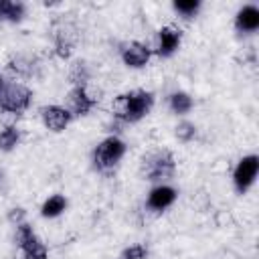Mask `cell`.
<instances>
[{
	"label": "cell",
	"mask_w": 259,
	"mask_h": 259,
	"mask_svg": "<svg viewBox=\"0 0 259 259\" xmlns=\"http://www.w3.org/2000/svg\"><path fill=\"white\" fill-rule=\"evenodd\" d=\"M156 103V95L148 89H130L113 97L111 113L119 123H138L144 119Z\"/></svg>",
	"instance_id": "obj_1"
},
{
	"label": "cell",
	"mask_w": 259,
	"mask_h": 259,
	"mask_svg": "<svg viewBox=\"0 0 259 259\" xmlns=\"http://www.w3.org/2000/svg\"><path fill=\"white\" fill-rule=\"evenodd\" d=\"M176 174V158L172 150H152L140 162V176L148 182H164L174 178Z\"/></svg>",
	"instance_id": "obj_2"
},
{
	"label": "cell",
	"mask_w": 259,
	"mask_h": 259,
	"mask_svg": "<svg viewBox=\"0 0 259 259\" xmlns=\"http://www.w3.org/2000/svg\"><path fill=\"white\" fill-rule=\"evenodd\" d=\"M125 152H127V146H125V142L119 136H107V138H103L95 146V150L91 154L93 168L99 174H105L107 176V174H111V172L117 170V166L121 164Z\"/></svg>",
	"instance_id": "obj_3"
},
{
	"label": "cell",
	"mask_w": 259,
	"mask_h": 259,
	"mask_svg": "<svg viewBox=\"0 0 259 259\" xmlns=\"http://www.w3.org/2000/svg\"><path fill=\"white\" fill-rule=\"evenodd\" d=\"M32 89L22 81H8L0 91V115L20 117L32 105Z\"/></svg>",
	"instance_id": "obj_4"
},
{
	"label": "cell",
	"mask_w": 259,
	"mask_h": 259,
	"mask_svg": "<svg viewBox=\"0 0 259 259\" xmlns=\"http://www.w3.org/2000/svg\"><path fill=\"white\" fill-rule=\"evenodd\" d=\"M51 36H53V47L55 55L63 61L71 59L75 53V47L79 42V26L73 18L69 16H59L51 22Z\"/></svg>",
	"instance_id": "obj_5"
},
{
	"label": "cell",
	"mask_w": 259,
	"mask_h": 259,
	"mask_svg": "<svg viewBox=\"0 0 259 259\" xmlns=\"http://www.w3.org/2000/svg\"><path fill=\"white\" fill-rule=\"evenodd\" d=\"M14 243H16L14 259H49V247L36 235L32 225L26 223V221L16 225Z\"/></svg>",
	"instance_id": "obj_6"
},
{
	"label": "cell",
	"mask_w": 259,
	"mask_h": 259,
	"mask_svg": "<svg viewBox=\"0 0 259 259\" xmlns=\"http://www.w3.org/2000/svg\"><path fill=\"white\" fill-rule=\"evenodd\" d=\"M101 89L95 87L93 83L89 85H77V87H71L69 93H67V109L71 111L73 117H83V115H89L93 107H97L101 103Z\"/></svg>",
	"instance_id": "obj_7"
},
{
	"label": "cell",
	"mask_w": 259,
	"mask_h": 259,
	"mask_svg": "<svg viewBox=\"0 0 259 259\" xmlns=\"http://www.w3.org/2000/svg\"><path fill=\"white\" fill-rule=\"evenodd\" d=\"M6 71L12 79L28 81L40 75V61L36 55L30 53H14L6 61Z\"/></svg>",
	"instance_id": "obj_8"
},
{
	"label": "cell",
	"mask_w": 259,
	"mask_h": 259,
	"mask_svg": "<svg viewBox=\"0 0 259 259\" xmlns=\"http://www.w3.org/2000/svg\"><path fill=\"white\" fill-rule=\"evenodd\" d=\"M257 172H259V156L257 154L243 156L237 162L235 170H233V186H235V190L239 194H245L253 186V182L257 178Z\"/></svg>",
	"instance_id": "obj_9"
},
{
	"label": "cell",
	"mask_w": 259,
	"mask_h": 259,
	"mask_svg": "<svg viewBox=\"0 0 259 259\" xmlns=\"http://www.w3.org/2000/svg\"><path fill=\"white\" fill-rule=\"evenodd\" d=\"M182 36H184V32L178 24H164L156 32V49H152V53L162 57V59L172 57L180 49Z\"/></svg>",
	"instance_id": "obj_10"
},
{
	"label": "cell",
	"mask_w": 259,
	"mask_h": 259,
	"mask_svg": "<svg viewBox=\"0 0 259 259\" xmlns=\"http://www.w3.org/2000/svg\"><path fill=\"white\" fill-rule=\"evenodd\" d=\"M152 47L142 40H125L119 45V57L130 69H144L152 59Z\"/></svg>",
	"instance_id": "obj_11"
},
{
	"label": "cell",
	"mask_w": 259,
	"mask_h": 259,
	"mask_svg": "<svg viewBox=\"0 0 259 259\" xmlns=\"http://www.w3.org/2000/svg\"><path fill=\"white\" fill-rule=\"evenodd\" d=\"M38 113H40L42 125H45L49 132H53V134L65 132V130L69 127V123L75 119V117L71 115V111H69L65 105H57V103L42 105V107L38 109Z\"/></svg>",
	"instance_id": "obj_12"
},
{
	"label": "cell",
	"mask_w": 259,
	"mask_h": 259,
	"mask_svg": "<svg viewBox=\"0 0 259 259\" xmlns=\"http://www.w3.org/2000/svg\"><path fill=\"white\" fill-rule=\"evenodd\" d=\"M178 198V190L170 184H158L154 186L150 192H148V198H146V204L150 210L154 212H162L166 210L168 206H172Z\"/></svg>",
	"instance_id": "obj_13"
},
{
	"label": "cell",
	"mask_w": 259,
	"mask_h": 259,
	"mask_svg": "<svg viewBox=\"0 0 259 259\" xmlns=\"http://www.w3.org/2000/svg\"><path fill=\"white\" fill-rule=\"evenodd\" d=\"M235 28L241 34H251L259 28V8L255 4H245L235 14Z\"/></svg>",
	"instance_id": "obj_14"
},
{
	"label": "cell",
	"mask_w": 259,
	"mask_h": 259,
	"mask_svg": "<svg viewBox=\"0 0 259 259\" xmlns=\"http://www.w3.org/2000/svg\"><path fill=\"white\" fill-rule=\"evenodd\" d=\"M26 14L24 2L18 0H0V22H20Z\"/></svg>",
	"instance_id": "obj_15"
},
{
	"label": "cell",
	"mask_w": 259,
	"mask_h": 259,
	"mask_svg": "<svg viewBox=\"0 0 259 259\" xmlns=\"http://www.w3.org/2000/svg\"><path fill=\"white\" fill-rule=\"evenodd\" d=\"M67 77H69L71 87H77V85H89V83H91V69H89V63L83 61V59L73 61V65H71Z\"/></svg>",
	"instance_id": "obj_16"
},
{
	"label": "cell",
	"mask_w": 259,
	"mask_h": 259,
	"mask_svg": "<svg viewBox=\"0 0 259 259\" xmlns=\"http://www.w3.org/2000/svg\"><path fill=\"white\" fill-rule=\"evenodd\" d=\"M67 198L63 196V194H51L45 202H42V206H40V214L45 217V219H57L59 214H63L65 210H67Z\"/></svg>",
	"instance_id": "obj_17"
},
{
	"label": "cell",
	"mask_w": 259,
	"mask_h": 259,
	"mask_svg": "<svg viewBox=\"0 0 259 259\" xmlns=\"http://www.w3.org/2000/svg\"><path fill=\"white\" fill-rule=\"evenodd\" d=\"M168 107L172 113L176 115H186L192 107H194V99L186 93V91H174L170 97H168Z\"/></svg>",
	"instance_id": "obj_18"
},
{
	"label": "cell",
	"mask_w": 259,
	"mask_h": 259,
	"mask_svg": "<svg viewBox=\"0 0 259 259\" xmlns=\"http://www.w3.org/2000/svg\"><path fill=\"white\" fill-rule=\"evenodd\" d=\"M22 140V132L12 123L0 130V152H12Z\"/></svg>",
	"instance_id": "obj_19"
},
{
	"label": "cell",
	"mask_w": 259,
	"mask_h": 259,
	"mask_svg": "<svg viewBox=\"0 0 259 259\" xmlns=\"http://www.w3.org/2000/svg\"><path fill=\"white\" fill-rule=\"evenodd\" d=\"M200 0H174L172 8L182 16V18H194L200 10Z\"/></svg>",
	"instance_id": "obj_20"
},
{
	"label": "cell",
	"mask_w": 259,
	"mask_h": 259,
	"mask_svg": "<svg viewBox=\"0 0 259 259\" xmlns=\"http://www.w3.org/2000/svg\"><path fill=\"white\" fill-rule=\"evenodd\" d=\"M174 136H176L178 142L188 144V142H192V140L196 138V125H194L192 121H188V119H182V121L176 123V127H174Z\"/></svg>",
	"instance_id": "obj_21"
},
{
	"label": "cell",
	"mask_w": 259,
	"mask_h": 259,
	"mask_svg": "<svg viewBox=\"0 0 259 259\" xmlns=\"http://www.w3.org/2000/svg\"><path fill=\"white\" fill-rule=\"evenodd\" d=\"M148 255H150L148 245H146V243H136V245L125 247V249L117 255V259H148Z\"/></svg>",
	"instance_id": "obj_22"
},
{
	"label": "cell",
	"mask_w": 259,
	"mask_h": 259,
	"mask_svg": "<svg viewBox=\"0 0 259 259\" xmlns=\"http://www.w3.org/2000/svg\"><path fill=\"white\" fill-rule=\"evenodd\" d=\"M6 217H8V221L16 227V225H20V223H24V221H26V210H24L22 206H12V208L8 210V214H6Z\"/></svg>",
	"instance_id": "obj_23"
},
{
	"label": "cell",
	"mask_w": 259,
	"mask_h": 259,
	"mask_svg": "<svg viewBox=\"0 0 259 259\" xmlns=\"http://www.w3.org/2000/svg\"><path fill=\"white\" fill-rule=\"evenodd\" d=\"M4 83H6V81H4V77L0 75V91H2V87H4Z\"/></svg>",
	"instance_id": "obj_24"
}]
</instances>
